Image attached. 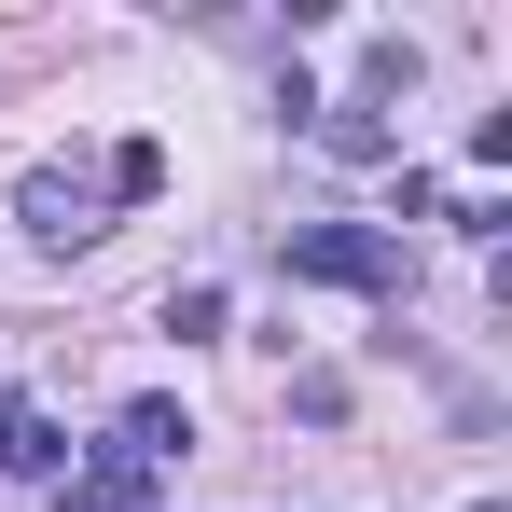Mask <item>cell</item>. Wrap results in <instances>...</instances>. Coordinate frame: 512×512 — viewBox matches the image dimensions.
<instances>
[{
  "label": "cell",
  "instance_id": "cell-1",
  "mask_svg": "<svg viewBox=\"0 0 512 512\" xmlns=\"http://www.w3.org/2000/svg\"><path fill=\"white\" fill-rule=\"evenodd\" d=\"M277 263L319 277V291H402V236H374V222H291Z\"/></svg>",
  "mask_w": 512,
  "mask_h": 512
},
{
  "label": "cell",
  "instance_id": "cell-2",
  "mask_svg": "<svg viewBox=\"0 0 512 512\" xmlns=\"http://www.w3.org/2000/svg\"><path fill=\"white\" fill-rule=\"evenodd\" d=\"M14 208H28V236H56V250H70V236H97V222H84L97 194H84L70 167H28V180H14Z\"/></svg>",
  "mask_w": 512,
  "mask_h": 512
},
{
  "label": "cell",
  "instance_id": "cell-3",
  "mask_svg": "<svg viewBox=\"0 0 512 512\" xmlns=\"http://www.w3.org/2000/svg\"><path fill=\"white\" fill-rule=\"evenodd\" d=\"M111 443H125V457H139V471H153V457H180V443H194V416H180L167 388H139V402H125V416H111Z\"/></svg>",
  "mask_w": 512,
  "mask_h": 512
},
{
  "label": "cell",
  "instance_id": "cell-4",
  "mask_svg": "<svg viewBox=\"0 0 512 512\" xmlns=\"http://www.w3.org/2000/svg\"><path fill=\"white\" fill-rule=\"evenodd\" d=\"M319 139H333L346 167H388V153H402V139H388V125H374L360 97H319Z\"/></svg>",
  "mask_w": 512,
  "mask_h": 512
},
{
  "label": "cell",
  "instance_id": "cell-5",
  "mask_svg": "<svg viewBox=\"0 0 512 512\" xmlns=\"http://www.w3.org/2000/svg\"><path fill=\"white\" fill-rule=\"evenodd\" d=\"M97 194H125V208H153V194H167V139H125V153L97 167Z\"/></svg>",
  "mask_w": 512,
  "mask_h": 512
},
{
  "label": "cell",
  "instance_id": "cell-6",
  "mask_svg": "<svg viewBox=\"0 0 512 512\" xmlns=\"http://www.w3.org/2000/svg\"><path fill=\"white\" fill-rule=\"evenodd\" d=\"M0 471H70V429H56V416H14V429H0Z\"/></svg>",
  "mask_w": 512,
  "mask_h": 512
},
{
  "label": "cell",
  "instance_id": "cell-7",
  "mask_svg": "<svg viewBox=\"0 0 512 512\" xmlns=\"http://www.w3.org/2000/svg\"><path fill=\"white\" fill-rule=\"evenodd\" d=\"M167 333H180V346L222 333V277H180V291H167Z\"/></svg>",
  "mask_w": 512,
  "mask_h": 512
},
{
  "label": "cell",
  "instance_id": "cell-8",
  "mask_svg": "<svg viewBox=\"0 0 512 512\" xmlns=\"http://www.w3.org/2000/svg\"><path fill=\"white\" fill-rule=\"evenodd\" d=\"M0 429H14V402H0Z\"/></svg>",
  "mask_w": 512,
  "mask_h": 512
},
{
  "label": "cell",
  "instance_id": "cell-9",
  "mask_svg": "<svg viewBox=\"0 0 512 512\" xmlns=\"http://www.w3.org/2000/svg\"><path fill=\"white\" fill-rule=\"evenodd\" d=\"M471 512H499V499H471Z\"/></svg>",
  "mask_w": 512,
  "mask_h": 512
}]
</instances>
